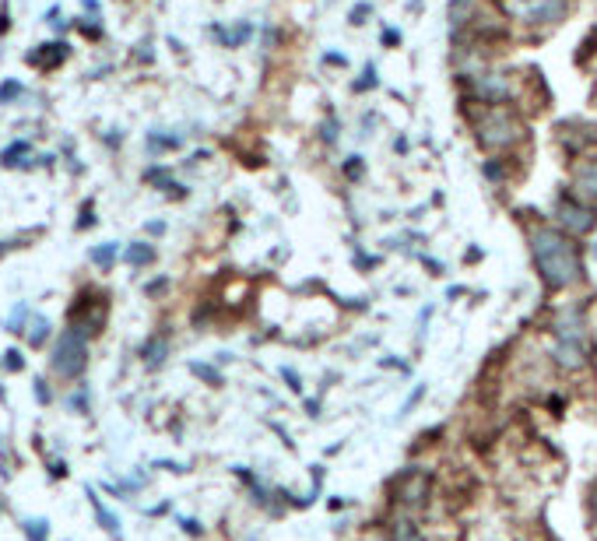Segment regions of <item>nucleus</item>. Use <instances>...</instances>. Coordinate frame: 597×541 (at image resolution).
Returning a JSON list of instances; mask_svg holds the SVG:
<instances>
[{
	"label": "nucleus",
	"mask_w": 597,
	"mask_h": 541,
	"mask_svg": "<svg viewBox=\"0 0 597 541\" xmlns=\"http://www.w3.org/2000/svg\"><path fill=\"white\" fill-rule=\"evenodd\" d=\"M531 253H534L537 270H542V278L551 289H566V285H573L580 278V270H584L573 239L548 229V225L531 229Z\"/></svg>",
	"instance_id": "obj_1"
},
{
	"label": "nucleus",
	"mask_w": 597,
	"mask_h": 541,
	"mask_svg": "<svg viewBox=\"0 0 597 541\" xmlns=\"http://www.w3.org/2000/svg\"><path fill=\"white\" fill-rule=\"evenodd\" d=\"M50 369L56 380H78L88 369V338H81L78 330H71V327L60 330L53 355H50Z\"/></svg>",
	"instance_id": "obj_2"
},
{
	"label": "nucleus",
	"mask_w": 597,
	"mask_h": 541,
	"mask_svg": "<svg viewBox=\"0 0 597 541\" xmlns=\"http://www.w3.org/2000/svg\"><path fill=\"white\" fill-rule=\"evenodd\" d=\"M474 130H478V141H482L488 152H503V148H513L520 138H524V124H520L513 113L496 110V106L478 119Z\"/></svg>",
	"instance_id": "obj_3"
},
{
	"label": "nucleus",
	"mask_w": 597,
	"mask_h": 541,
	"mask_svg": "<svg viewBox=\"0 0 597 541\" xmlns=\"http://www.w3.org/2000/svg\"><path fill=\"white\" fill-rule=\"evenodd\" d=\"M556 358L562 369H576L584 366L587 358V341H584V324H580V313L576 310H566L559 317V327H556Z\"/></svg>",
	"instance_id": "obj_4"
},
{
	"label": "nucleus",
	"mask_w": 597,
	"mask_h": 541,
	"mask_svg": "<svg viewBox=\"0 0 597 541\" xmlns=\"http://www.w3.org/2000/svg\"><path fill=\"white\" fill-rule=\"evenodd\" d=\"M106 317H110V306H106V299H88L81 295L78 303H74L71 310V330H78L81 338H96L102 335V327H106Z\"/></svg>",
	"instance_id": "obj_5"
},
{
	"label": "nucleus",
	"mask_w": 597,
	"mask_h": 541,
	"mask_svg": "<svg viewBox=\"0 0 597 541\" xmlns=\"http://www.w3.org/2000/svg\"><path fill=\"white\" fill-rule=\"evenodd\" d=\"M566 11H570V0H517V14L534 25L562 22Z\"/></svg>",
	"instance_id": "obj_6"
},
{
	"label": "nucleus",
	"mask_w": 597,
	"mask_h": 541,
	"mask_svg": "<svg viewBox=\"0 0 597 541\" xmlns=\"http://www.w3.org/2000/svg\"><path fill=\"white\" fill-rule=\"evenodd\" d=\"M556 212H559V222L570 225L573 232H590L594 225H597V212H590V207L576 204V201H570V198H562Z\"/></svg>",
	"instance_id": "obj_7"
},
{
	"label": "nucleus",
	"mask_w": 597,
	"mask_h": 541,
	"mask_svg": "<svg viewBox=\"0 0 597 541\" xmlns=\"http://www.w3.org/2000/svg\"><path fill=\"white\" fill-rule=\"evenodd\" d=\"M425 492H429V478H425L422 471H408V475L397 482V500L408 503V506H418V503H422Z\"/></svg>",
	"instance_id": "obj_8"
},
{
	"label": "nucleus",
	"mask_w": 597,
	"mask_h": 541,
	"mask_svg": "<svg viewBox=\"0 0 597 541\" xmlns=\"http://www.w3.org/2000/svg\"><path fill=\"white\" fill-rule=\"evenodd\" d=\"M576 190L584 193V198L597 201V159H587L576 165Z\"/></svg>",
	"instance_id": "obj_9"
},
{
	"label": "nucleus",
	"mask_w": 597,
	"mask_h": 541,
	"mask_svg": "<svg viewBox=\"0 0 597 541\" xmlns=\"http://www.w3.org/2000/svg\"><path fill=\"white\" fill-rule=\"evenodd\" d=\"M47 53H28V64H36V67H42V71H50L53 64H64L67 60V47L64 42H47Z\"/></svg>",
	"instance_id": "obj_10"
},
{
	"label": "nucleus",
	"mask_w": 597,
	"mask_h": 541,
	"mask_svg": "<svg viewBox=\"0 0 597 541\" xmlns=\"http://www.w3.org/2000/svg\"><path fill=\"white\" fill-rule=\"evenodd\" d=\"M166 355H169V341L166 338H148L141 344V358L148 366H162V363H166Z\"/></svg>",
	"instance_id": "obj_11"
},
{
	"label": "nucleus",
	"mask_w": 597,
	"mask_h": 541,
	"mask_svg": "<svg viewBox=\"0 0 597 541\" xmlns=\"http://www.w3.org/2000/svg\"><path fill=\"white\" fill-rule=\"evenodd\" d=\"M28 330V344H33V349H39V344H47V338H50V320L47 317H28V324H25Z\"/></svg>",
	"instance_id": "obj_12"
},
{
	"label": "nucleus",
	"mask_w": 597,
	"mask_h": 541,
	"mask_svg": "<svg viewBox=\"0 0 597 541\" xmlns=\"http://www.w3.org/2000/svg\"><path fill=\"white\" fill-rule=\"evenodd\" d=\"M88 500H92V506H96V517H99V524H102V528H106L110 534H116V538H119V520H116V517L110 514L106 506L99 503V495H96V492H88Z\"/></svg>",
	"instance_id": "obj_13"
},
{
	"label": "nucleus",
	"mask_w": 597,
	"mask_h": 541,
	"mask_svg": "<svg viewBox=\"0 0 597 541\" xmlns=\"http://www.w3.org/2000/svg\"><path fill=\"white\" fill-rule=\"evenodd\" d=\"M25 534H28V541H50V524L42 517L25 520Z\"/></svg>",
	"instance_id": "obj_14"
},
{
	"label": "nucleus",
	"mask_w": 597,
	"mask_h": 541,
	"mask_svg": "<svg viewBox=\"0 0 597 541\" xmlns=\"http://www.w3.org/2000/svg\"><path fill=\"white\" fill-rule=\"evenodd\" d=\"M127 261H130V264H152V261H155V250L148 247V243H134V247L127 250Z\"/></svg>",
	"instance_id": "obj_15"
},
{
	"label": "nucleus",
	"mask_w": 597,
	"mask_h": 541,
	"mask_svg": "<svg viewBox=\"0 0 597 541\" xmlns=\"http://www.w3.org/2000/svg\"><path fill=\"white\" fill-rule=\"evenodd\" d=\"M28 152H33V148H28L25 141H14V144L8 148V152L0 155V162L11 165V169H14V165H22V155H28Z\"/></svg>",
	"instance_id": "obj_16"
},
{
	"label": "nucleus",
	"mask_w": 597,
	"mask_h": 541,
	"mask_svg": "<svg viewBox=\"0 0 597 541\" xmlns=\"http://www.w3.org/2000/svg\"><path fill=\"white\" fill-rule=\"evenodd\" d=\"M394 541H425V538L418 534V528L411 520H397L394 524Z\"/></svg>",
	"instance_id": "obj_17"
},
{
	"label": "nucleus",
	"mask_w": 597,
	"mask_h": 541,
	"mask_svg": "<svg viewBox=\"0 0 597 541\" xmlns=\"http://www.w3.org/2000/svg\"><path fill=\"white\" fill-rule=\"evenodd\" d=\"M116 253H119V247H116V243H106V247L92 250V261H96L99 267H110V264L116 261Z\"/></svg>",
	"instance_id": "obj_18"
},
{
	"label": "nucleus",
	"mask_w": 597,
	"mask_h": 541,
	"mask_svg": "<svg viewBox=\"0 0 597 541\" xmlns=\"http://www.w3.org/2000/svg\"><path fill=\"white\" fill-rule=\"evenodd\" d=\"M22 92H25L22 81H4V85H0V102H14Z\"/></svg>",
	"instance_id": "obj_19"
},
{
	"label": "nucleus",
	"mask_w": 597,
	"mask_h": 541,
	"mask_svg": "<svg viewBox=\"0 0 597 541\" xmlns=\"http://www.w3.org/2000/svg\"><path fill=\"white\" fill-rule=\"evenodd\" d=\"M22 317H25V306H18V310H14V317H11L8 330H22Z\"/></svg>",
	"instance_id": "obj_20"
},
{
	"label": "nucleus",
	"mask_w": 597,
	"mask_h": 541,
	"mask_svg": "<svg viewBox=\"0 0 597 541\" xmlns=\"http://www.w3.org/2000/svg\"><path fill=\"white\" fill-rule=\"evenodd\" d=\"M8 369H22V358H18V352H8Z\"/></svg>",
	"instance_id": "obj_21"
},
{
	"label": "nucleus",
	"mask_w": 597,
	"mask_h": 541,
	"mask_svg": "<svg viewBox=\"0 0 597 541\" xmlns=\"http://www.w3.org/2000/svg\"><path fill=\"white\" fill-rule=\"evenodd\" d=\"M36 394H39V401H50V390H47V383H42V380H36Z\"/></svg>",
	"instance_id": "obj_22"
}]
</instances>
